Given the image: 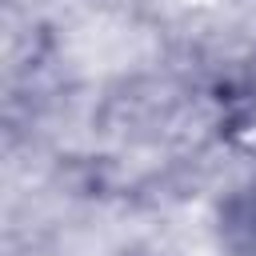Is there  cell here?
Returning a JSON list of instances; mask_svg holds the SVG:
<instances>
[{
  "mask_svg": "<svg viewBox=\"0 0 256 256\" xmlns=\"http://www.w3.org/2000/svg\"><path fill=\"white\" fill-rule=\"evenodd\" d=\"M224 240L244 256L256 252V184L228 200V208H224Z\"/></svg>",
  "mask_w": 256,
  "mask_h": 256,
  "instance_id": "1",
  "label": "cell"
}]
</instances>
